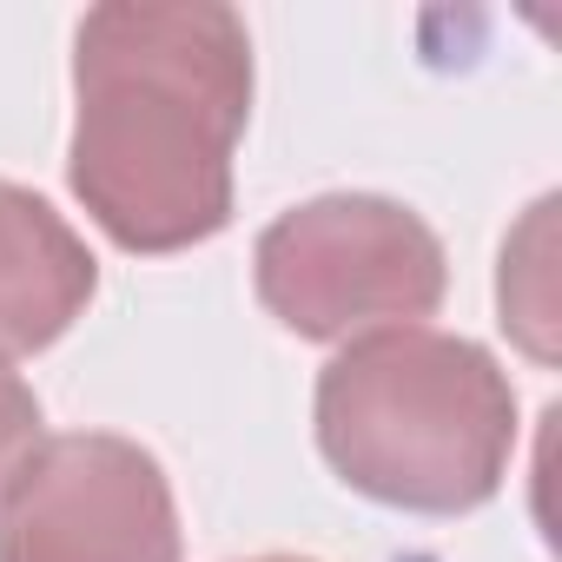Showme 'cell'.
Segmentation results:
<instances>
[{
    "label": "cell",
    "mask_w": 562,
    "mask_h": 562,
    "mask_svg": "<svg viewBox=\"0 0 562 562\" xmlns=\"http://www.w3.org/2000/svg\"><path fill=\"white\" fill-rule=\"evenodd\" d=\"M251 34L212 0H106L74 34L67 186L120 251H186L232 225Z\"/></svg>",
    "instance_id": "6da1fadb"
},
{
    "label": "cell",
    "mask_w": 562,
    "mask_h": 562,
    "mask_svg": "<svg viewBox=\"0 0 562 562\" xmlns=\"http://www.w3.org/2000/svg\"><path fill=\"white\" fill-rule=\"evenodd\" d=\"M318 450L384 509H483L516 457L509 371L457 331H364L318 371Z\"/></svg>",
    "instance_id": "7a4b0ae2"
},
{
    "label": "cell",
    "mask_w": 562,
    "mask_h": 562,
    "mask_svg": "<svg viewBox=\"0 0 562 562\" xmlns=\"http://www.w3.org/2000/svg\"><path fill=\"white\" fill-rule=\"evenodd\" d=\"M258 305L312 338L351 345L364 331L417 325L443 305L450 265L443 238L397 199L378 192H325L278 212L251 245Z\"/></svg>",
    "instance_id": "3957f363"
},
{
    "label": "cell",
    "mask_w": 562,
    "mask_h": 562,
    "mask_svg": "<svg viewBox=\"0 0 562 562\" xmlns=\"http://www.w3.org/2000/svg\"><path fill=\"white\" fill-rule=\"evenodd\" d=\"M166 463L113 430L41 437L0 496V562H179Z\"/></svg>",
    "instance_id": "277c9868"
},
{
    "label": "cell",
    "mask_w": 562,
    "mask_h": 562,
    "mask_svg": "<svg viewBox=\"0 0 562 562\" xmlns=\"http://www.w3.org/2000/svg\"><path fill=\"white\" fill-rule=\"evenodd\" d=\"M100 265L87 238L27 186L0 179V364L34 358L93 305Z\"/></svg>",
    "instance_id": "5b68a950"
},
{
    "label": "cell",
    "mask_w": 562,
    "mask_h": 562,
    "mask_svg": "<svg viewBox=\"0 0 562 562\" xmlns=\"http://www.w3.org/2000/svg\"><path fill=\"white\" fill-rule=\"evenodd\" d=\"M34 443H41V397L27 378H14L0 364V496H8L14 470L34 457Z\"/></svg>",
    "instance_id": "8992f818"
},
{
    "label": "cell",
    "mask_w": 562,
    "mask_h": 562,
    "mask_svg": "<svg viewBox=\"0 0 562 562\" xmlns=\"http://www.w3.org/2000/svg\"><path fill=\"white\" fill-rule=\"evenodd\" d=\"M251 562H312V555H251Z\"/></svg>",
    "instance_id": "52a82bcc"
}]
</instances>
